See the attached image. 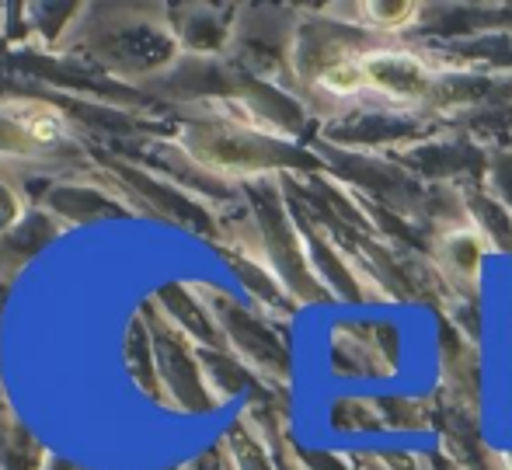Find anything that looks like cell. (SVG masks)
<instances>
[{
  "instance_id": "6da1fadb",
  "label": "cell",
  "mask_w": 512,
  "mask_h": 470,
  "mask_svg": "<svg viewBox=\"0 0 512 470\" xmlns=\"http://www.w3.org/2000/svg\"><path fill=\"white\" fill-rule=\"evenodd\" d=\"M317 91L331 94V98H356L363 91H373V74H370V60L366 56H356V53H345V56H335L328 60L314 77Z\"/></svg>"
},
{
  "instance_id": "7a4b0ae2",
  "label": "cell",
  "mask_w": 512,
  "mask_h": 470,
  "mask_svg": "<svg viewBox=\"0 0 512 470\" xmlns=\"http://www.w3.org/2000/svg\"><path fill=\"white\" fill-rule=\"evenodd\" d=\"M7 119L21 129V136L32 143H60L67 136V119H63L60 108L46 105V101H18V105L7 108Z\"/></svg>"
},
{
  "instance_id": "3957f363",
  "label": "cell",
  "mask_w": 512,
  "mask_h": 470,
  "mask_svg": "<svg viewBox=\"0 0 512 470\" xmlns=\"http://www.w3.org/2000/svg\"><path fill=\"white\" fill-rule=\"evenodd\" d=\"M359 21L384 35L405 32L408 25L418 21V4H411V0H401V4H363L359 7Z\"/></svg>"
},
{
  "instance_id": "277c9868",
  "label": "cell",
  "mask_w": 512,
  "mask_h": 470,
  "mask_svg": "<svg viewBox=\"0 0 512 470\" xmlns=\"http://www.w3.org/2000/svg\"><path fill=\"white\" fill-rule=\"evenodd\" d=\"M502 470H512V450L502 453Z\"/></svg>"
}]
</instances>
